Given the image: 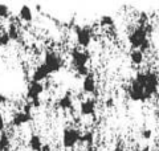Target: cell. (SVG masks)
Masks as SVG:
<instances>
[{"instance_id":"cell-30","label":"cell","mask_w":159,"mask_h":151,"mask_svg":"<svg viewBox=\"0 0 159 151\" xmlns=\"http://www.w3.org/2000/svg\"><path fill=\"white\" fill-rule=\"evenodd\" d=\"M86 151H92V150H86Z\"/></svg>"},{"instance_id":"cell-7","label":"cell","mask_w":159,"mask_h":151,"mask_svg":"<svg viewBox=\"0 0 159 151\" xmlns=\"http://www.w3.org/2000/svg\"><path fill=\"white\" fill-rule=\"evenodd\" d=\"M74 33L80 47L88 48L92 43V31L88 27H74Z\"/></svg>"},{"instance_id":"cell-24","label":"cell","mask_w":159,"mask_h":151,"mask_svg":"<svg viewBox=\"0 0 159 151\" xmlns=\"http://www.w3.org/2000/svg\"><path fill=\"white\" fill-rule=\"evenodd\" d=\"M4 130H6V121H4L3 114L0 113V133H4Z\"/></svg>"},{"instance_id":"cell-19","label":"cell","mask_w":159,"mask_h":151,"mask_svg":"<svg viewBox=\"0 0 159 151\" xmlns=\"http://www.w3.org/2000/svg\"><path fill=\"white\" fill-rule=\"evenodd\" d=\"M9 144H11V139H9V135L4 131L0 133V151H8Z\"/></svg>"},{"instance_id":"cell-1","label":"cell","mask_w":159,"mask_h":151,"mask_svg":"<svg viewBox=\"0 0 159 151\" xmlns=\"http://www.w3.org/2000/svg\"><path fill=\"white\" fill-rule=\"evenodd\" d=\"M135 80L143 86L145 89L146 99H150L154 94L158 92V76L154 72H139L135 76Z\"/></svg>"},{"instance_id":"cell-15","label":"cell","mask_w":159,"mask_h":151,"mask_svg":"<svg viewBox=\"0 0 159 151\" xmlns=\"http://www.w3.org/2000/svg\"><path fill=\"white\" fill-rule=\"evenodd\" d=\"M28 146H29V149H31L32 151H40L43 149V139L40 135L37 134H32L31 135V138H29L28 140Z\"/></svg>"},{"instance_id":"cell-6","label":"cell","mask_w":159,"mask_h":151,"mask_svg":"<svg viewBox=\"0 0 159 151\" xmlns=\"http://www.w3.org/2000/svg\"><path fill=\"white\" fill-rule=\"evenodd\" d=\"M45 90V86H44L43 82H37V81H31L28 82V86H27V98L29 102L32 101H37V99H41V94L44 93Z\"/></svg>"},{"instance_id":"cell-23","label":"cell","mask_w":159,"mask_h":151,"mask_svg":"<svg viewBox=\"0 0 159 151\" xmlns=\"http://www.w3.org/2000/svg\"><path fill=\"white\" fill-rule=\"evenodd\" d=\"M141 135H142V138L146 139V140L147 139H151V137H152V130L151 129H143Z\"/></svg>"},{"instance_id":"cell-14","label":"cell","mask_w":159,"mask_h":151,"mask_svg":"<svg viewBox=\"0 0 159 151\" xmlns=\"http://www.w3.org/2000/svg\"><path fill=\"white\" fill-rule=\"evenodd\" d=\"M57 105H58V108L62 109V110L72 109L73 108V98H72L70 93L68 92V93H65L64 95H61V97L58 98V101H57Z\"/></svg>"},{"instance_id":"cell-21","label":"cell","mask_w":159,"mask_h":151,"mask_svg":"<svg viewBox=\"0 0 159 151\" xmlns=\"http://www.w3.org/2000/svg\"><path fill=\"white\" fill-rule=\"evenodd\" d=\"M9 41H11V39H9L7 31L0 32V47H7Z\"/></svg>"},{"instance_id":"cell-22","label":"cell","mask_w":159,"mask_h":151,"mask_svg":"<svg viewBox=\"0 0 159 151\" xmlns=\"http://www.w3.org/2000/svg\"><path fill=\"white\" fill-rule=\"evenodd\" d=\"M9 16V7L7 4H2L0 3V19L8 17Z\"/></svg>"},{"instance_id":"cell-27","label":"cell","mask_w":159,"mask_h":151,"mask_svg":"<svg viewBox=\"0 0 159 151\" xmlns=\"http://www.w3.org/2000/svg\"><path fill=\"white\" fill-rule=\"evenodd\" d=\"M113 105H114L113 98H107V99H106V106H107V108H111Z\"/></svg>"},{"instance_id":"cell-10","label":"cell","mask_w":159,"mask_h":151,"mask_svg":"<svg viewBox=\"0 0 159 151\" xmlns=\"http://www.w3.org/2000/svg\"><path fill=\"white\" fill-rule=\"evenodd\" d=\"M32 114H28L25 112H23V110H20V112L15 113L11 118V125L15 126V127H20V126L25 125L28 122H31L32 121Z\"/></svg>"},{"instance_id":"cell-4","label":"cell","mask_w":159,"mask_h":151,"mask_svg":"<svg viewBox=\"0 0 159 151\" xmlns=\"http://www.w3.org/2000/svg\"><path fill=\"white\" fill-rule=\"evenodd\" d=\"M44 64L47 65V68L49 69V72L52 73H56L58 72L62 66V60L61 57L58 56V53L53 52V50H48V52L44 53Z\"/></svg>"},{"instance_id":"cell-8","label":"cell","mask_w":159,"mask_h":151,"mask_svg":"<svg viewBox=\"0 0 159 151\" xmlns=\"http://www.w3.org/2000/svg\"><path fill=\"white\" fill-rule=\"evenodd\" d=\"M129 95L133 101L135 102H145L146 101V95H145V89L141 84H139L135 78L131 81L130 88H129Z\"/></svg>"},{"instance_id":"cell-9","label":"cell","mask_w":159,"mask_h":151,"mask_svg":"<svg viewBox=\"0 0 159 151\" xmlns=\"http://www.w3.org/2000/svg\"><path fill=\"white\" fill-rule=\"evenodd\" d=\"M49 74H51V72H49V69L47 68V65L44 62H40L37 66L33 69L32 80L33 81H37V82H43L44 80H47L49 77Z\"/></svg>"},{"instance_id":"cell-28","label":"cell","mask_w":159,"mask_h":151,"mask_svg":"<svg viewBox=\"0 0 159 151\" xmlns=\"http://www.w3.org/2000/svg\"><path fill=\"white\" fill-rule=\"evenodd\" d=\"M40 151H51V146H49V144H44L43 149L40 150Z\"/></svg>"},{"instance_id":"cell-13","label":"cell","mask_w":159,"mask_h":151,"mask_svg":"<svg viewBox=\"0 0 159 151\" xmlns=\"http://www.w3.org/2000/svg\"><path fill=\"white\" fill-rule=\"evenodd\" d=\"M19 17L25 23H32L33 20V11L31 9V7L27 6V4H23L19 9Z\"/></svg>"},{"instance_id":"cell-17","label":"cell","mask_w":159,"mask_h":151,"mask_svg":"<svg viewBox=\"0 0 159 151\" xmlns=\"http://www.w3.org/2000/svg\"><path fill=\"white\" fill-rule=\"evenodd\" d=\"M7 33H8L9 39L13 40V41H16V40H19V37H20L19 28H17V25L15 24L13 21H11V23L8 24V27H7Z\"/></svg>"},{"instance_id":"cell-26","label":"cell","mask_w":159,"mask_h":151,"mask_svg":"<svg viewBox=\"0 0 159 151\" xmlns=\"http://www.w3.org/2000/svg\"><path fill=\"white\" fill-rule=\"evenodd\" d=\"M7 102H8V97H7V95L0 94V103H2V105H6Z\"/></svg>"},{"instance_id":"cell-29","label":"cell","mask_w":159,"mask_h":151,"mask_svg":"<svg viewBox=\"0 0 159 151\" xmlns=\"http://www.w3.org/2000/svg\"><path fill=\"white\" fill-rule=\"evenodd\" d=\"M158 24H159V15H158Z\"/></svg>"},{"instance_id":"cell-3","label":"cell","mask_w":159,"mask_h":151,"mask_svg":"<svg viewBox=\"0 0 159 151\" xmlns=\"http://www.w3.org/2000/svg\"><path fill=\"white\" fill-rule=\"evenodd\" d=\"M81 139V131L76 127H65L62 131V146L65 149H73Z\"/></svg>"},{"instance_id":"cell-18","label":"cell","mask_w":159,"mask_h":151,"mask_svg":"<svg viewBox=\"0 0 159 151\" xmlns=\"http://www.w3.org/2000/svg\"><path fill=\"white\" fill-rule=\"evenodd\" d=\"M130 60L134 65H141L143 62V52L139 49H131L130 52Z\"/></svg>"},{"instance_id":"cell-11","label":"cell","mask_w":159,"mask_h":151,"mask_svg":"<svg viewBox=\"0 0 159 151\" xmlns=\"http://www.w3.org/2000/svg\"><path fill=\"white\" fill-rule=\"evenodd\" d=\"M82 90L86 94H94L97 90V82H96V77L93 73H89L86 77H84L82 80Z\"/></svg>"},{"instance_id":"cell-12","label":"cell","mask_w":159,"mask_h":151,"mask_svg":"<svg viewBox=\"0 0 159 151\" xmlns=\"http://www.w3.org/2000/svg\"><path fill=\"white\" fill-rule=\"evenodd\" d=\"M80 113L81 115H93L96 113V101L89 98V99H85L80 103Z\"/></svg>"},{"instance_id":"cell-25","label":"cell","mask_w":159,"mask_h":151,"mask_svg":"<svg viewBox=\"0 0 159 151\" xmlns=\"http://www.w3.org/2000/svg\"><path fill=\"white\" fill-rule=\"evenodd\" d=\"M148 48H150V41H148V39L146 40V41L145 43H143L142 44V47L141 48H139V50H142V52L143 53H145L146 52V50H148Z\"/></svg>"},{"instance_id":"cell-5","label":"cell","mask_w":159,"mask_h":151,"mask_svg":"<svg viewBox=\"0 0 159 151\" xmlns=\"http://www.w3.org/2000/svg\"><path fill=\"white\" fill-rule=\"evenodd\" d=\"M70 57H72V65L74 70L77 68H81V66H88V61L90 56H89V52L88 50H82V49H73L70 52Z\"/></svg>"},{"instance_id":"cell-20","label":"cell","mask_w":159,"mask_h":151,"mask_svg":"<svg viewBox=\"0 0 159 151\" xmlns=\"http://www.w3.org/2000/svg\"><path fill=\"white\" fill-rule=\"evenodd\" d=\"M99 25H101V27H113L114 19L110 15H103V16H101V19H99Z\"/></svg>"},{"instance_id":"cell-16","label":"cell","mask_w":159,"mask_h":151,"mask_svg":"<svg viewBox=\"0 0 159 151\" xmlns=\"http://www.w3.org/2000/svg\"><path fill=\"white\" fill-rule=\"evenodd\" d=\"M94 142V134L93 131H85L81 134V139H80V143H84L88 147V150H92V146Z\"/></svg>"},{"instance_id":"cell-2","label":"cell","mask_w":159,"mask_h":151,"mask_svg":"<svg viewBox=\"0 0 159 151\" xmlns=\"http://www.w3.org/2000/svg\"><path fill=\"white\" fill-rule=\"evenodd\" d=\"M148 33L146 31V25H138L129 33V43L133 49H139L142 47V44L147 40Z\"/></svg>"}]
</instances>
